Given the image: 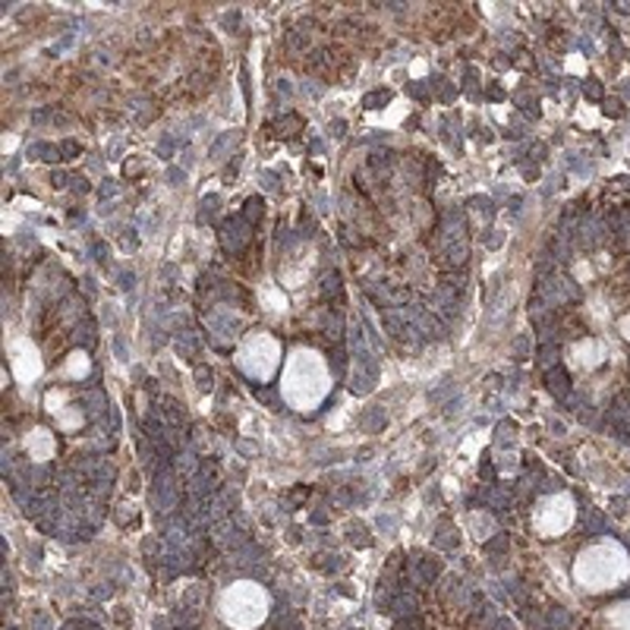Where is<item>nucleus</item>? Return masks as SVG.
Wrapping results in <instances>:
<instances>
[{
  "mask_svg": "<svg viewBox=\"0 0 630 630\" xmlns=\"http://www.w3.org/2000/svg\"><path fill=\"white\" fill-rule=\"evenodd\" d=\"M331 391V369L322 353L310 347H296L290 353L284 378H281V395L290 407L296 410H313L328 398Z\"/></svg>",
  "mask_w": 630,
  "mask_h": 630,
  "instance_id": "f257e3e1",
  "label": "nucleus"
},
{
  "mask_svg": "<svg viewBox=\"0 0 630 630\" xmlns=\"http://www.w3.org/2000/svg\"><path fill=\"white\" fill-rule=\"evenodd\" d=\"M630 577L628 548L615 540H602L583 548L573 561V580L590 593H608Z\"/></svg>",
  "mask_w": 630,
  "mask_h": 630,
  "instance_id": "f03ea898",
  "label": "nucleus"
},
{
  "mask_svg": "<svg viewBox=\"0 0 630 630\" xmlns=\"http://www.w3.org/2000/svg\"><path fill=\"white\" fill-rule=\"evenodd\" d=\"M268 605H271V599L258 583L237 580L221 593L218 611H221V621L230 630H256L268 618Z\"/></svg>",
  "mask_w": 630,
  "mask_h": 630,
  "instance_id": "7ed1b4c3",
  "label": "nucleus"
},
{
  "mask_svg": "<svg viewBox=\"0 0 630 630\" xmlns=\"http://www.w3.org/2000/svg\"><path fill=\"white\" fill-rule=\"evenodd\" d=\"M278 363H281V344L265 331L250 335L237 350V366L256 381H268L278 369Z\"/></svg>",
  "mask_w": 630,
  "mask_h": 630,
  "instance_id": "20e7f679",
  "label": "nucleus"
},
{
  "mask_svg": "<svg viewBox=\"0 0 630 630\" xmlns=\"http://www.w3.org/2000/svg\"><path fill=\"white\" fill-rule=\"evenodd\" d=\"M573 517H577L573 498L561 492V495H548V498H543V501L536 505V511H533V526H536L540 536H561V533L571 530Z\"/></svg>",
  "mask_w": 630,
  "mask_h": 630,
  "instance_id": "39448f33",
  "label": "nucleus"
},
{
  "mask_svg": "<svg viewBox=\"0 0 630 630\" xmlns=\"http://www.w3.org/2000/svg\"><path fill=\"white\" fill-rule=\"evenodd\" d=\"M10 363H13V373H16V378H20L23 385H32V381L41 375V356H38V350H35L29 341H20V344L13 347Z\"/></svg>",
  "mask_w": 630,
  "mask_h": 630,
  "instance_id": "423d86ee",
  "label": "nucleus"
},
{
  "mask_svg": "<svg viewBox=\"0 0 630 630\" xmlns=\"http://www.w3.org/2000/svg\"><path fill=\"white\" fill-rule=\"evenodd\" d=\"M605 356H608V344L605 341H593V338L573 344L571 353H568L573 369H596L599 363H605Z\"/></svg>",
  "mask_w": 630,
  "mask_h": 630,
  "instance_id": "0eeeda50",
  "label": "nucleus"
},
{
  "mask_svg": "<svg viewBox=\"0 0 630 630\" xmlns=\"http://www.w3.org/2000/svg\"><path fill=\"white\" fill-rule=\"evenodd\" d=\"M23 445H26V451H29L35 460H45L54 455V438H51L48 429H32L29 435L23 438Z\"/></svg>",
  "mask_w": 630,
  "mask_h": 630,
  "instance_id": "6e6552de",
  "label": "nucleus"
},
{
  "mask_svg": "<svg viewBox=\"0 0 630 630\" xmlns=\"http://www.w3.org/2000/svg\"><path fill=\"white\" fill-rule=\"evenodd\" d=\"M605 630H630V602H615L602 615Z\"/></svg>",
  "mask_w": 630,
  "mask_h": 630,
  "instance_id": "1a4fd4ad",
  "label": "nucleus"
},
{
  "mask_svg": "<svg viewBox=\"0 0 630 630\" xmlns=\"http://www.w3.org/2000/svg\"><path fill=\"white\" fill-rule=\"evenodd\" d=\"M88 373V356L86 353H73L66 363V375H86Z\"/></svg>",
  "mask_w": 630,
  "mask_h": 630,
  "instance_id": "9d476101",
  "label": "nucleus"
},
{
  "mask_svg": "<svg viewBox=\"0 0 630 630\" xmlns=\"http://www.w3.org/2000/svg\"><path fill=\"white\" fill-rule=\"evenodd\" d=\"M618 328H621V335H625V338L630 341V315H625V318H621V325H618Z\"/></svg>",
  "mask_w": 630,
  "mask_h": 630,
  "instance_id": "9b49d317",
  "label": "nucleus"
}]
</instances>
